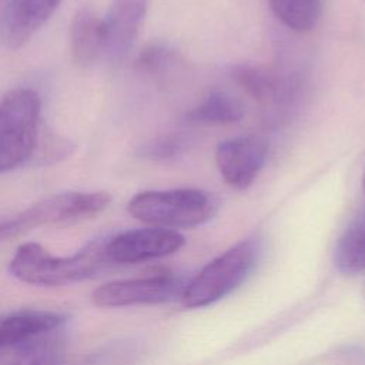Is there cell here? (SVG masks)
Instances as JSON below:
<instances>
[{
	"label": "cell",
	"instance_id": "cell-1",
	"mask_svg": "<svg viewBox=\"0 0 365 365\" xmlns=\"http://www.w3.org/2000/svg\"><path fill=\"white\" fill-rule=\"evenodd\" d=\"M107 265L103 242H91L67 257H56L37 242H24L10 259L9 271L30 285L61 287L87 279Z\"/></svg>",
	"mask_w": 365,
	"mask_h": 365
},
{
	"label": "cell",
	"instance_id": "cell-2",
	"mask_svg": "<svg viewBox=\"0 0 365 365\" xmlns=\"http://www.w3.org/2000/svg\"><path fill=\"white\" fill-rule=\"evenodd\" d=\"M127 210L148 227L177 231L208 222L217 214L218 201L212 194L197 188L148 190L135 194Z\"/></svg>",
	"mask_w": 365,
	"mask_h": 365
},
{
	"label": "cell",
	"instance_id": "cell-3",
	"mask_svg": "<svg viewBox=\"0 0 365 365\" xmlns=\"http://www.w3.org/2000/svg\"><path fill=\"white\" fill-rule=\"evenodd\" d=\"M41 98L30 87H16L0 98V174L31 163L41 127Z\"/></svg>",
	"mask_w": 365,
	"mask_h": 365
},
{
	"label": "cell",
	"instance_id": "cell-4",
	"mask_svg": "<svg viewBox=\"0 0 365 365\" xmlns=\"http://www.w3.org/2000/svg\"><path fill=\"white\" fill-rule=\"evenodd\" d=\"M259 247L255 240H242L205 264L188 281L180 299L187 308L208 307L232 292L257 264Z\"/></svg>",
	"mask_w": 365,
	"mask_h": 365
},
{
	"label": "cell",
	"instance_id": "cell-5",
	"mask_svg": "<svg viewBox=\"0 0 365 365\" xmlns=\"http://www.w3.org/2000/svg\"><path fill=\"white\" fill-rule=\"evenodd\" d=\"M111 202L106 191H64L47 195L0 225V241L44 225L74 224L103 212Z\"/></svg>",
	"mask_w": 365,
	"mask_h": 365
},
{
	"label": "cell",
	"instance_id": "cell-6",
	"mask_svg": "<svg viewBox=\"0 0 365 365\" xmlns=\"http://www.w3.org/2000/svg\"><path fill=\"white\" fill-rule=\"evenodd\" d=\"M185 284L171 272H155L138 278L115 279L93 291V302L103 308L158 305L180 297Z\"/></svg>",
	"mask_w": 365,
	"mask_h": 365
},
{
	"label": "cell",
	"instance_id": "cell-7",
	"mask_svg": "<svg viewBox=\"0 0 365 365\" xmlns=\"http://www.w3.org/2000/svg\"><path fill=\"white\" fill-rule=\"evenodd\" d=\"M185 238L175 230L144 227L123 231L103 242V252L108 264H140L175 254Z\"/></svg>",
	"mask_w": 365,
	"mask_h": 365
},
{
	"label": "cell",
	"instance_id": "cell-8",
	"mask_svg": "<svg viewBox=\"0 0 365 365\" xmlns=\"http://www.w3.org/2000/svg\"><path fill=\"white\" fill-rule=\"evenodd\" d=\"M232 78L252 101L267 110H285L298 98V78L275 68L240 64L234 67Z\"/></svg>",
	"mask_w": 365,
	"mask_h": 365
},
{
	"label": "cell",
	"instance_id": "cell-9",
	"mask_svg": "<svg viewBox=\"0 0 365 365\" xmlns=\"http://www.w3.org/2000/svg\"><path fill=\"white\" fill-rule=\"evenodd\" d=\"M268 157V143L258 135H242L221 141L215 163L224 181L237 190L248 188Z\"/></svg>",
	"mask_w": 365,
	"mask_h": 365
},
{
	"label": "cell",
	"instance_id": "cell-10",
	"mask_svg": "<svg viewBox=\"0 0 365 365\" xmlns=\"http://www.w3.org/2000/svg\"><path fill=\"white\" fill-rule=\"evenodd\" d=\"M150 0H113L104 23V56L123 61L134 47L145 20Z\"/></svg>",
	"mask_w": 365,
	"mask_h": 365
},
{
	"label": "cell",
	"instance_id": "cell-11",
	"mask_svg": "<svg viewBox=\"0 0 365 365\" xmlns=\"http://www.w3.org/2000/svg\"><path fill=\"white\" fill-rule=\"evenodd\" d=\"M61 0H0V33L10 50L21 48L54 14Z\"/></svg>",
	"mask_w": 365,
	"mask_h": 365
},
{
	"label": "cell",
	"instance_id": "cell-12",
	"mask_svg": "<svg viewBox=\"0 0 365 365\" xmlns=\"http://www.w3.org/2000/svg\"><path fill=\"white\" fill-rule=\"evenodd\" d=\"M67 341L61 328L0 349V365H64Z\"/></svg>",
	"mask_w": 365,
	"mask_h": 365
},
{
	"label": "cell",
	"instance_id": "cell-13",
	"mask_svg": "<svg viewBox=\"0 0 365 365\" xmlns=\"http://www.w3.org/2000/svg\"><path fill=\"white\" fill-rule=\"evenodd\" d=\"M68 317L57 311L19 309L0 314V349L63 328Z\"/></svg>",
	"mask_w": 365,
	"mask_h": 365
},
{
	"label": "cell",
	"instance_id": "cell-14",
	"mask_svg": "<svg viewBox=\"0 0 365 365\" xmlns=\"http://www.w3.org/2000/svg\"><path fill=\"white\" fill-rule=\"evenodd\" d=\"M70 51L80 67L93 66L104 56V23L93 9H77L70 23Z\"/></svg>",
	"mask_w": 365,
	"mask_h": 365
},
{
	"label": "cell",
	"instance_id": "cell-15",
	"mask_svg": "<svg viewBox=\"0 0 365 365\" xmlns=\"http://www.w3.org/2000/svg\"><path fill=\"white\" fill-rule=\"evenodd\" d=\"M245 114L244 104L232 94L221 90L211 91L198 106L187 113L190 123L224 125L240 121Z\"/></svg>",
	"mask_w": 365,
	"mask_h": 365
},
{
	"label": "cell",
	"instance_id": "cell-16",
	"mask_svg": "<svg viewBox=\"0 0 365 365\" xmlns=\"http://www.w3.org/2000/svg\"><path fill=\"white\" fill-rule=\"evenodd\" d=\"M335 265L345 274L365 271V208L339 237L335 247Z\"/></svg>",
	"mask_w": 365,
	"mask_h": 365
},
{
	"label": "cell",
	"instance_id": "cell-17",
	"mask_svg": "<svg viewBox=\"0 0 365 365\" xmlns=\"http://www.w3.org/2000/svg\"><path fill=\"white\" fill-rule=\"evenodd\" d=\"M275 17L297 33L312 30L322 13L321 0H267Z\"/></svg>",
	"mask_w": 365,
	"mask_h": 365
},
{
	"label": "cell",
	"instance_id": "cell-18",
	"mask_svg": "<svg viewBox=\"0 0 365 365\" xmlns=\"http://www.w3.org/2000/svg\"><path fill=\"white\" fill-rule=\"evenodd\" d=\"M74 141L57 133L47 123L43 121L30 164L37 167H50L68 158L74 153Z\"/></svg>",
	"mask_w": 365,
	"mask_h": 365
},
{
	"label": "cell",
	"instance_id": "cell-19",
	"mask_svg": "<svg viewBox=\"0 0 365 365\" xmlns=\"http://www.w3.org/2000/svg\"><path fill=\"white\" fill-rule=\"evenodd\" d=\"M177 51L164 43H153L143 48L135 60L137 68L148 76H163L175 66Z\"/></svg>",
	"mask_w": 365,
	"mask_h": 365
},
{
	"label": "cell",
	"instance_id": "cell-20",
	"mask_svg": "<svg viewBox=\"0 0 365 365\" xmlns=\"http://www.w3.org/2000/svg\"><path fill=\"white\" fill-rule=\"evenodd\" d=\"M181 147H182V141L178 137L168 135L145 144L141 148V155L153 160H165L177 155Z\"/></svg>",
	"mask_w": 365,
	"mask_h": 365
},
{
	"label": "cell",
	"instance_id": "cell-21",
	"mask_svg": "<svg viewBox=\"0 0 365 365\" xmlns=\"http://www.w3.org/2000/svg\"><path fill=\"white\" fill-rule=\"evenodd\" d=\"M364 194H365V175H364Z\"/></svg>",
	"mask_w": 365,
	"mask_h": 365
}]
</instances>
